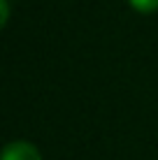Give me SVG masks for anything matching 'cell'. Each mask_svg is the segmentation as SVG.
Returning <instances> with one entry per match:
<instances>
[{"label":"cell","mask_w":158,"mask_h":160,"mask_svg":"<svg viewBox=\"0 0 158 160\" xmlns=\"http://www.w3.org/2000/svg\"><path fill=\"white\" fill-rule=\"evenodd\" d=\"M3 160H42V156L30 142H12L5 146Z\"/></svg>","instance_id":"6da1fadb"},{"label":"cell","mask_w":158,"mask_h":160,"mask_svg":"<svg viewBox=\"0 0 158 160\" xmlns=\"http://www.w3.org/2000/svg\"><path fill=\"white\" fill-rule=\"evenodd\" d=\"M7 19H9V5L7 0H0V26L7 23Z\"/></svg>","instance_id":"3957f363"},{"label":"cell","mask_w":158,"mask_h":160,"mask_svg":"<svg viewBox=\"0 0 158 160\" xmlns=\"http://www.w3.org/2000/svg\"><path fill=\"white\" fill-rule=\"evenodd\" d=\"M128 2L142 14H151V12L158 9V0H128Z\"/></svg>","instance_id":"7a4b0ae2"}]
</instances>
